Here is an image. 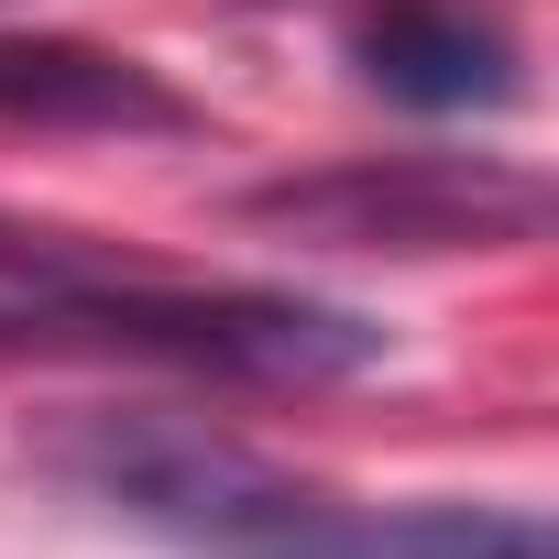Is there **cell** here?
<instances>
[{"label":"cell","mask_w":559,"mask_h":559,"mask_svg":"<svg viewBox=\"0 0 559 559\" xmlns=\"http://www.w3.org/2000/svg\"><path fill=\"white\" fill-rule=\"evenodd\" d=\"M252 219L319 252H493V241H537L548 187L493 154H362L330 176L252 187Z\"/></svg>","instance_id":"3957f363"},{"label":"cell","mask_w":559,"mask_h":559,"mask_svg":"<svg viewBox=\"0 0 559 559\" xmlns=\"http://www.w3.org/2000/svg\"><path fill=\"white\" fill-rule=\"evenodd\" d=\"M0 121H34V132H187L198 110L110 45H12L0 34Z\"/></svg>","instance_id":"5b68a950"},{"label":"cell","mask_w":559,"mask_h":559,"mask_svg":"<svg viewBox=\"0 0 559 559\" xmlns=\"http://www.w3.org/2000/svg\"><path fill=\"white\" fill-rule=\"evenodd\" d=\"M352 67L395 110H504L526 88L515 34L472 0H373L352 23Z\"/></svg>","instance_id":"277c9868"},{"label":"cell","mask_w":559,"mask_h":559,"mask_svg":"<svg viewBox=\"0 0 559 559\" xmlns=\"http://www.w3.org/2000/svg\"><path fill=\"white\" fill-rule=\"evenodd\" d=\"M0 341H56V352H132L165 373H219V384H341L384 362V330L330 297L286 286H154L99 252L0 286Z\"/></svg>","instance_id":"7a4b0ae2"},{"label":"cell","mask_w":559,"mask_h":559,"mask_svg":"<svg viewBox=\"0 0 559 559\" xmlns=\"http://www.w3.org/2000/svg\"><path fill=\"white\" fill-rule=\"evenodd\" d=\"M56 472L176 559H395V504L330 493L198 417H78Z\"/></svg>","instance_id":"6da1fadb"}]
</instances>
